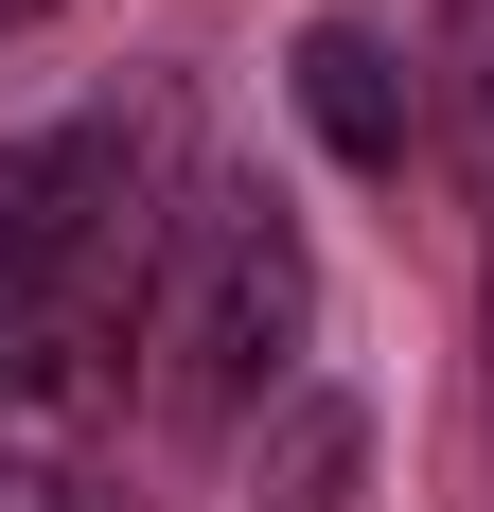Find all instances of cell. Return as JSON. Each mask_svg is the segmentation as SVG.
I'll use <instances>...</instances> for the list:
<instances>
[{"mask_svg": "<svg viewBox=\"0 0 494 512\" xmlns=\"http://www.w3.org/2000/svg\"><path fill=\"white\" fill-rule=\"evenodd\" d=\"M177 212H159V106L142 124H36L0 142V424H36L53 389L124 371V336L159 318Z\"/></svg>", "mask_w": 494, "mask_h": 512, "instance_id": "cell-1", "label": "cell"}, {"mask_svg": "<svg viewBox=\"0 0 494 512\" xmlns=\"http://www.w3.org/2000/svg\"><path fill=\"white\" fill-rule=\"evenodd\" d=\"M300 336H318V248H300V212L265 195V177H212L195 212H177V265H159V424H195V442H230V424H265L300 389Z\"/></svg>", "mask_w": 494, "mask_h": 512, "instance_id": "cell-2", "label": "cell"}, {"mask_svg": "<svg viewBox=\"0 0 494 512\" xmlns=\"http://www.w3.org/2000/svg\"><path fill=\"white\" fill-rule=\"evenodd\" d=\"M300 124L353 159V177H406V142H424V89H406V36L389 18H300Z\"/></svg>", "mask_w": 494, "mask_h": 512, "instance_id": "cell-3", "label": "cell"}, {"mask_svg": "<svg viewBox=\"0 0 494 512\" xmlns=\"http://www.w3.org/2000/svg\"><path fill=\"white\" fill-rule=\"evenodd\" d=\"M247 495H265V512H336L353 495V407H336V389H283V407L247 424Z\"/></svg>", "mask_w": 494, "mask_h": 512, "instance_id": "cell-4", "label": "cell"}, {"mask_svg": "<svg viewBox=\"0 0 494 512\" xmlns=\"http://www.w3.org/2000/svg\"><path fill=\"white\" fill-rule=\"evenodd\" d=\"M0 512H124V495H106V477L71 460V442H36V424H0Z\"/></svg>", "mask_w": 494, "mask_h": 512, "instance_id": "cell-5", "label": "cell"}, {"mask_svg": "<svg viewBox=\"0 0 494 512\" xmlns=\"http://www.w3.org/2000/svg\"><path fill=\"white\" fill-rule=\"evenodd\" d=\"M459 142H477V212H494V0L459 18Z\"/></svg>", "mask_w": 494, "mask_h": 512, "instance_id": "cell-6", "label": "cell"}, {"mask_svg": "<svg viewBox=\"0 0 494 512\" xmlns=\"http://www.w3.org/2000/svg\"><path fill=\"white\" fill-rule=\"evenodd\" d=\"M477 424H494V265H477Z\"/></svg>", "mask_w": 494, "mask_h": 512, "instance_id": "cell-7", "label": "cell"}, {"mask_svg": "<svg viewBox=\"0 0 494 512\" xmlns=\"http://www.w3.org/2000/svg\"><path fill=\"white\" fill-rule=\"evenodd\" d=\"M18 18H36V0H0V36H18Z\"/></svg>", "mask_w": 494, "mask_h": 512, "instance_id": "cell-8", "label": "cell"}]
</instances>
